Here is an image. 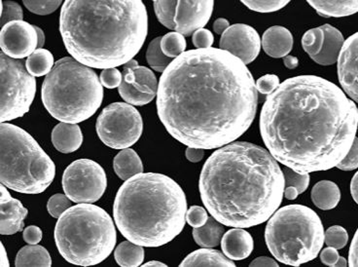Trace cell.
<instances>
[{
    "label": "cell",
    "instance_id": "35",
    "mask_svg": "<svg viewBox=\"0 0 358 267\" xmlns=\"http://www.w3.org/2000/svg\"><path fill=\"white\" fill-rule=\"evenodd\" d=\"M178 1H154V11L159 22L169 29L176 31L175 17Z\"/></svg>",
    "mask_w": 358,
    "mask_h": 267
},
{
    "label": "cell",
    "instance_id": "31",
    "mask_svg": "<svg viewBox=\"0 0 358 267\" xmlns=\"http://www.w3.org/2000/svg\"><path fill=\"white\" fill-rule=\"evenodd\" d=\"M55 66L54 56L49 50L36 49L27 58L26 67L27 71L34 77L47 76Z\"/></svg>",
    "mask_w": 358,
    "mask_h": 267
},
{
    "label": "cell",
    "instance_id": "48",
    "mask_svg": "<svg viewBox=\"0 0 358 267\" xmlns=\"http://www.w3.org/2000/svg\"><path fill=\"white\" fill-rule=\"evenodd\" d=\"M339 259L340 254L338 253V249L333 247H327L320 254V261L327 266H336Z\"/></svg>",
    "mask_w": 358,
    "mask_h": 267
},
{
    "label": "cell",
    "instance_id": "45",
    "mask_svg": "<svg viewBox=\"0 0 358 267\" xmlns=\"http://www.w3.org/2000/svg\"><path fill=\"white\" fill-rule=\"evenodd\" d=\"M341 171H354L358 168V138H355L352 149H350L347 156L337 165Z\"/></svg>",
    "mask_w": 358,
    "mask_h": 267
},
{
    "label": "cell",
    "instance_id": "42",
    "mask_svg": "<svg viewBox=\"0 0 358 267\" xmlns=\"http://www.w3.org/2000/svg\"><path fill=\"white\" fill-rule=\"evenodd\" d=\"M208 216L206 209L201 206H192L186 214V223L193 228L205 226L208 221Z\"/></svg>",
    "mask_w": 358,
    "mask_h": 267
},
{
    "label": "cell",
    "instance_id": "4",
    "mask_svg": "<svg viewBox=\"0 0 358 267\" xmlns=\"http://www.w3.org/2000/svg\"><path fill=\"white\" fill-rule=\"evenodd\" d=\"M59 32L77 62L91 69H114L141 51L148 36V10L141 0H66Z\"/></svg>",
    "mask_w": 358,
    "mask_h": 267
},
{
    "label": "cell",
    "instance_id": "10",
    "mask_svg": "<svg viewBox=\"0 0 358 267\" xmlns=\"http://www.w3.org/2000/svg\"><path fill=\"white\" fill-rule=\"evenodd\" d=\"M1 60V123L21 118L29 112L36 94V77L22 60L0 54Z\"/></svg>",
    "mask_w": 358,
    "mask_h": 267
},
{
    "label": "cell",
    "instance_id": "38",
    "mask_svg": "<svg viewBox=\"0 0 358 267\" xmlns=\"http://www.w3.org/2000/svg\"><path fill=\"white\" fill-rule=\"evenodd\" d=\"M242 4L248 9L259 13H272V12L280 11L289 4L288 0L285 1H264V0H243Z\"/></svg>",
    "mask_w": 358,
    "mask_h": 267
},
{
    "label": "cell",
    "instance_id": "47",
    "mask_svg": "<svg viewBox=\"0 0 358 267\" xmlns=\"http://www.w3.org/2000/svg\"><path fill=\"white\" fill-rule=\"evenodd\" d=\"M42 231L36 226H27L22 232V238L29 245H37L42 240Z\"/></svg>",
    "mask_w": 358,
    "mask_h": 267
},
{
    "label": "cell",
    "instance_id": "8",
    "mask_svg": "<svg viewBox=\"0 0 358 267\" xmlns=\"http://www.w3.org/2000/svg\"><path fill=\"white\" fill-rule=\"evenodd\" d=\"M322 219L313 210L299 204L278 209L268 219L266 244L273 258L299 266L317 259L325 243Z\"/></svg>",
    "mask_w": 358,
    "mask_h": 267
},
{
    "label": "cell",
    "instance_id": "54",
    "mask_svg": "<svg viewBox=\"0 0 358 267\" xmlns=\"http://www.w3.org/2000/svg\"><path fill=\"white\" fill-rule=\"evenodd\" d=\"M283 64H285V66L287 67L288 69H294L299 66V60L294 56L288 55V56L283 58Z\"/></svg>",
    "mask_w": 358,
    "mask_h": 267
},
{
    "label": "cell",
    "instance_id": "51",
    "mask_svg": "<svg viewBox=\"0 0 358 267\" xmlns=\"http://www.w3.org/2000/svg\"><path fill=\"white\" fill-rule=\"evenodd\" d=\"M250 266L278 267V263L275 259L268 258V256H260V258L255 259V261H251Z\"/></svg>",
    "mask_w": 358,
    "mask_h": 267
},
{
    "label": "cell",
    "instance_id": "2",
    "mask_svg": "<svg viewBox=\"0 0 358 267\" xmlns=\"http://www.w3.org/2000/svg\"><path fill=\"white\" fill-rule=\"evenodd\" d=\"M259 124L263 142L278 163L300 173L327 171L354 144L358 109L327 79L299 76L268 95Z\"/></svg>",
    "mask_w": 358,
    "mask_h": 267
},
{
    "label": "cell",
    "instance_id": "53",
    "mask_svg": "<svg viewBox=\"0 0 358 267\" xmlns=\"http://www.w3.org/2000/svg\"><path fill=\"white\" fill-rule=\"evenodd\" d=\"M350 193H352L355 203L358 205V172L355 173L354 178L352 179V183H350Z\"/></svg>",
    "mask_w": 358,
    "mask_h": 267
},
{
    "label": "cell",
    "instance_id": "9",
    "mask_svg": "<svg viewBox=\"0 0 358 267\" xmlns=\"http://www.w3.org/2000/svg\"><path fill=\"white\" fill-rule=\"evenodd\" d=\"M56 165L31 135L1 123V184L24 194H41L53 183Z\"/></svg>",
    "mask_w": 358,
    "mask_h": 267
},
{
    "label": "cell",
    "instance_id": "43",
    "mask_svg": "<svg viewBox=\"0 0 358 267\" xmlns=\"http://www.w3.org/2000/svg\"><path fill=\"white\" fill-rule=\"evenodd\" d=\"M99 81L103 87L108 89H115L120 86L123 81V74L116 67L106 69L101 71Z\"/></svg>",
    "mask_w": 358,
    "mask_h": 267
},
{
    "label": "cell",
    "instance_id": "6",
    "mask_svg": "<svg viewBox=\"0 0 358 267\" xmlns=\"http://www.w3.org/2000/svg\"><path fill=\"white\" fill-rule=\"evenodd\" d=\"M45 109L57 121L78 124L96 114L103 101V87L91 67L72 57L56 62L41 90Z\"/></svg>",
    "mask_w": 358,
    "mask_h": 267
},
{
    "label": "cell",
    "instance_id": "15",
    "mask_svg": "<svg viewBox=\"0 0 358 267\" xmlns=\"http://www.w3.org/2000/svg\"><path fill=\"white\" fill-rule=\"evenodd\" d=\"M215 8L213 1H178L175 17L176 32L190 36L210 21Z\"/></svg>",
    "mask_w": 358,
    "mask_h": 267
},
{
    "label": "cell",
    "instance_id": "13",
    "mask_svg": "<svg viewBox=\"0 0 358 267\" xmlns=\"http://www.w3.org/2000/svg\"><path fill=\"white\" fill-rule=\"evenodd\" d=\"M2 53L15 60L29 58L38 48L36 27L24 21L8 22L0 32Z\"/></svg>",
    "mask_w": 358,
    "mask_h": 267
},
{
    "label": "cell",
    "instance_id": "46",
    "mask_svg": "<svg viewBox=\"0 0 358 267\" xmlns=\"http://www.w3.org/2000/svg\"><path fill=\"white\" fill-rule=\"evenodd\" d=\"M192 41L194 46L197 49L211 48L215 42V36H213V32L208 29H201L194 32Z\"/></svg>",
    "mask_w": 358,
    "mask_h": 267
},
{
    "label": "cell",
    "instance_id": "44",
    "mask_svg": "<svg viewBox=\"0 0 358 267\" xmlns=\"http://www.w3.org/2000/svg\"><path fill=\"white\" fill-rule=\"evenodd\" d=\"M280 77L275 74H266L256 81V89L263 95H271L280 86Z\"/></svg>",
    "mask_w": 358,
    "mask_h": 267
},
{
    "label": "cell",
    "instance_id": "25",
    "mask_svg": "<svg viewBox=\"0 0 358 267\" xmlns=\"http://www.w3.org/2000/svg\"><path fill=\"white\" fill-rule=\"evenodd\" d=\"M313 203L318 209L323 211H329L336 208L341 200V191L339 186L330 181H322L313 187Z\"/></svg>",
    "mask_w": 358,
    "mask_h": 267
},
{
    "label": "cell",
    "instance_id": "17",
    "mask_svg": "<svg viewBox=\"0 0 358 267\" xmlns=\"http://www.w3.org/2000/svg\"><path fill=\"white\" fill-rule=\"evenodd\" d=\"M1 221L0 232L2 235H13L22 231L24 226V219L29 214L22 202L13 198L7 187L1 184Z\"/></svg>",
    "mask_w": 358,
    "mask_h": 267
},
{
    "label": "cell",
    "instance_id": "23",
    "mask_svg": "<svg viewBox=\"0 0 358 267\" xmlns=\"http://www.w3.org/2000/svg\"><path fill=\"white\" fill-rule=\"evenodd\" d=\"M113 168L122 181H128L136 174L143 173V164L141 157L134 149H122L113 160Z\"/></svg>",
    "mask_w": 358,
    "mask_h": 267
},
{
    "label": "cell",
    "instance_id": "21",
    "mask_svg": "<svg viewBox=\"0 0 358 267\" xmlns=\"http://www.w3.org/2000/svg\"><path fill=\"white\" fill-rule=\"evenodd\" d=\"M324 34V42L320 53L313 57V61L320 66H332L339 59L341 50L344 46L345 39L342 32L330 25L320 27Z\"/></svg>",
    "mask_w": 358,
    "mask_h": 267
},
{
    "label": "cell",
    "instance_id": "5",
    "mask_svg": "<svg viewBox=\"0 0 358 267\" xmlns=\"http://www.w3.org/2000/svg\"><path fill=\"white\" fill-rule=\"evenodd\" d=\"M187 200L170 177L141 173L125 181L113 205L116 226L127 240L148 248L173 241L186 224Z\"/></svg>",
    "mask_w": 358,
    "mask_h": 267
},
{
    "label": "cell",
    "instance_id": "18",
    "mask_svg": "<svg viewBox=\"0 0 358 267\" xmlns=\"http://www.w3.org/2000/svg\"><path fill=\"white\" fill-rule=\"evenodd\" d=\"M221 249L224 254L232 261H243L252 253L255 241L250 232L243 228H233L224 233Z\"/></svg>",
    "mask_w": 358,
    "mask_h": 267
},
{
    "label": "cell",
    "instance_id": "33",
    "mask_svg": "<svg viewBox=\"0 0 358 267\" xmlns=\"http://www.w3.org/2000/svg\"><path fill=\"white\" fill-rule=\"evenodd\" d=\"M187 43L185 36L176 32H169L162 36L161 48L163 53L169 58L175 60L185 52Z\"/></svg>",
    "mask_w": 358,
    "mask_h": 267
},
{
    "label": "cell",
    "instance_id": "16",
    "mask_svg": "<svg viewBox=\"0 0 358 267\" xmlns=\"http://www.w3.org/2000/svg\"><path fill=\"white\" fill-rule=\"evenodd\" d=\"M337 69L345 93L358 103V32L345 41L338 59Z\"/></svg>",
    "mask_w": 358,
    "mask_h": 267
},
{
    "label": "cell",
    "instance_id": "57",
    "mask_svg": "<svg viewBox=\"0 0 358 267\" xmlns=\"http://www.w3.org/2000/svg\"><path fill=\"white\" fill-rule=\"evenodd\" d=\"M149 266H168L166 264L161 263V261H148V263H144L143 267H149Z\"/></svg>",
    "mask_w": 358,
    "mask_h": 267
},
{
    "label": "cell",
    "instance_id": "52",
    "mask_svg": "<svg viewBox=\"0 0 358 267\" xmlns=\"http://www.w3.org/2000/svg\"><path fill=\"white\" fill-rule=\"evenodd\" d=\"M230 27V22H229L227 19L220 18L216 20L215 24H213V31H215L216 34L222 36L224 32L227 31Z\"/></svg>",
    "mask_w": 358,
    "mask_h": 267
},
{
    "label": "cell",
    "instance_id": "12",
    "mask_svg": "<svg viewBox=\"0 0 358 267\" xmlns=\"http://www.w3.org/2000/svg\"><path fill=\"white\" fill-rule=\"evenodd\" d=\"M64 194L74 203H94L103 197L108 178L103 167L91 159L72 162L64 172Z\"/></svg>",
    "mask_w": 358,
    "mask_h": 267
},
{
    "label": "cell",
    "instance_id": "36",
    "mask_svg": "<svg viewBox=\"0 0 358 267\" xmlns=\"http://www.w3.org/2000/svg\"><path fill=\"white\" fill-rule=\"evenodd\" d=\"M324 34L320 27L309 29L302 37V46L306 53L309 54L310 58L317 56L322 51Z\"/></svg>",
    "mask_w": 358,
    "mask_h": 267
},
{
    "label": "cell",
    "instance_id": "29",
    "mask_svg": "<svg viewBox=\"0 0 358 267\" xmlns=\"http://www.w3.org/2000/svg\"><path fill=\"white\" fill-rule=\"evenodd\" d=\"M143 247L131 241H124L119 244L114 251V259L122 267L141 266L144 261Z\"/></svg>",
    "mask_w": 358,
    "mask_h": 267
},
{
    "label": "cell",
    "instance_id": "26",
    "mask_svg": "<svg viewBox=\"0 0 358 267\" xmlns=\"http://www.w3.org/2000/svg\"><path fill=\"white\" fill-rule=\"evenodd\" d=\"M223 224L213 217L208 218L205 226L193 229V238L201 248H213L220 245L224 235Z\"/></svg>",
    "mask_w": 358,
    "mask_h": 267
},
{
    "label": "cell",
    "instance_id": "14",
    "mask_svg": "<svg viewBox=\"0 0 358 267\" xmlns=\"http://www.w3.org/2000/svg\"><path fill=\"white\" fill-rule=\"evenodd\" d=\"M220 49L237 57L248 66L255 61L262 48V39L252 27L236 24L221 36Z\"/></svg>",
    "mask_w": 358,
    "mask_h": 267
},
{
    "label": "cell",
    "instance_id": "20",
    "mask_svg": "<svg viewBox=\"0 0 358 267\" xmlns=\"http://www.w3.org/2000/svg\"><path fill=\"white\" fill-rule=\"evenodd\" d=\"M123 79L141 93L151 94L157 96L159 83L154 72L146 67H141L136 60H131L123 67Z\"/></svg>",
    "mask_w": 358,
    "mask_h": 267
},
{
    "label": "cell",
    "instance_id": "55",
    "mask_svg": "<svg viewBox=\"0 0 358 267\" xmlns=\"http://www.w3.org/2000/svg\"><path fill=\"white\" fill-rule=\"evenodd\" d=\"M0 249H1V261H0V264L3 267L10 266L9 259L7 256V252L3 244H1V246H0Z\"/></svg>",
    "mask_w": 358,
    "mask_h": 267
},
{
    "label": "cell",
    "instance_id": "19",
    "mask_svg": "<svg viewBox=\"0 0 358 267\" xmlns=\"http://www.w3.org/2000/svg\"><path fill=\"white\" fill-rule=\"evenodd\" d=\"M294 39L287 27H268L262 36V48L272 58L280 59L288 56L292 51Z\"/></svg>",
    "mask_w": 358,
    "mask_h": 267
},
{
    "label": "cell",
    "instance_id": "58",
    "mask_svg": "<svg viewBox=\"0 0 358 267\" xmlns=\"http://www.w3.org/2000/svg\"><path fill=\"white\" fill-rule=\"evenodd\" d=\"M349 263H348L347 259L343 258V256H340L339 261H338L336 266H347Z\"/></svg>",
    "mask_w": 358,
    "mask_h": 267
},
{
    "label": "cell",
    "instance_id": "1",
    "mask_svg": "<svg viewBox=\"0 0 358 267\" xmlns=\"http://www.w3.org/2000/svg\"><path fill=\"white\" fill-rule=\"evenodd\" d=\"M157 112L173 138L216 149L237 141L255 121L256 82L240 59L220 48L194 49L162 74Z\"/></svg>",
    "mask_w": 358,
    "mask_h": 267
},
{
    "label": "cell",
    "instance_id": "28",
    "mask_svg": "<svg viewBox=\"0 0 358 267\" xmlns=\"http://www.w3.org/2000/svg\"><path fill=\"white\" fill-rule=\"evenodd\" d=\"M51 266L52 259L49 252L38 244L22 247L15 259V266L50 267Z\"/></svg>",
    "mask_w": 358,
    "mask_h": 267
},
{
    "label": "cell",
    "instance_id": "27",
    "mask_svg": "<svg viewBox=\"0 0 358 267\" xmlns=\"http://www.w3.org/2000/svg\"><path fill=\"white\" fill-rule=\"evenodd\" d=\"M320 16L324 18H342L358 12V1H308Z\"/></svg>",
    "mask_w": 358,
    "mask_h": 267
},
{
    "label": "cell",
    "instance_id": "56",
    "mask_svg": "<svg viewBox=\"0 0 358 267\" xmlns=\"http://www.w3.org/2000/svg\"><path fill=\"white\" fill-rule=\"evenodd\" d=\"M36 27L37 36H38V48L37 49L43 48L45 44V34L43 29H41L39 27Z\"/></svg>",
    "mask_w": 358,
    "mask_h": 267
},
{
    "label": "cell",
    "instance_id": "59",
    "mask_svg": "<svg viewBox=\"0 0 358 267\" xmlns=\"http://www.w3.org/2000/svg\"><path fill=\"white\" fill-rule=\"evenodd\" d=\"M357 109H358V107H357Z\"/></svg>",
    "mask_w": 358,
    "mask_h": 267
},
{
    "label": "cell",
    "instance_id": "7",
    "mask_svg": "<svg viewBox=\"0 0 358 267\" xmlns=\"http://www.w3.org/2000/svg\"><path fill=\"white\" fill-rule=\"evenodd\" d=\"M54 238L59 253L67 263L96 266L115 248V224L101 207L80 203L62 214L55 227Z\"/></svg>",
    "mask_w": 358,
    "mask_h": 267
},
{
    "label": "cell",
    "instance_id": "32",
    "mask_svg": "<svg viewBox=\"0 0 358 267\" xmlns=\"http://www.w3.org/2000/svg\"><path fill=\"white\" fill-rule=\"evenodd\" d=\"M162 36L156 37L148 45L146 51V61L155 71L164 72L170 66L173 59L169 58L163 53L161 48Z\"/></svg>",
    "mask_w": 358,
    "mask_h": 267
},
{
    "label": "cell",
    "instance_id": "49",
    "mask_svg": "<svg viewBox=\"0 0 358 267\" xmlns=\"http://www.w3.org/2000/svg\"><path fill=\"white\" fill-rule=\"evenodd\" d=\"M349 266H358V229L355 232L350 248Z\"/></svg>",
    "mask_w": 358,
    "mask_h": 267
},
{
    "label": "cell",
    "instance_id": "50",
    "mask_svg": "<svg viewBox=\"0 0 358 267\" xmlns=\"http://www.w3.org/2000/svg\"><path fill=\"white\" fill-rule=\"evenodd\" d=\"M185 156L187 160L192 162V163H198V162L203 160V156H205V149L187 147Z\"/></svg>",
    "mask_w": 358,
    "mask_h": 267
},
{
    "label": "cell",
    "instance_id": "40",
    "mask_svg": "<svg viewBox=\"0 0 358 267\" xmlns=\"http://www.w3.org/2000/svg\"><path fill=\"white\" fill-rule=\"evenodd\" d=\"M71 199L64 194H55L49 199L47 210L54 219H59L66 210L71 208Z\"/></svg>",
    "mask_w": 358,
    "mask_h": 267
},
{
    "label": "cell",
    "instance_id": "39",
    "mask_svg": "<svg viewBox=\"0 0 358 267\" xmlns=\"http://www.w3.org/2000/svg\"><path fill=\"white\" fill-rule=\"evenodd\" d=\"M24 4L27 9L32 13L46 16V15L54 13L64 4L62 0H51V1H46V0H43V1L24 0Z\"/></svg>",
    "mask_w": 358,
    "mask_h": 267
},
{
    "label": "cell",
    "instance_id": "41",
    "mask_svg": "<svg viewBox=\"0 0 358 267\" xmlns=\"http://www.w3.org/2000/svg\"><path fill=\"white\" fill-rule=\"evenodd\" d=\"M1 26L8 22L22 21L24 13L21 5L14 1H1Z\"/></svg>",
    "mask_w": 358,
    "mask_h": 267
},
{
    "label": "cell",
    "instance_id": "34",
    "mask_svg": "<svg viewBox=\"0 0 358 267\" xmlns=\"http://www.w3.org/2000/svg\"><path fill=\"white\" fill-rule=\"evenodd\" d=\"M118 91L121 98L131 106H145V104L151 103L156 97L151 94L141 93L134 85L128 83L124 79L120 86L118 87Z\"/></svg>",
    "mask_w": 358,
    "mask_h": 267
},
{
    "label": "cell",
    "instance_id": "24",
    "mask_svg": "<svg viewBox=\"0 0 358 267\" xmlns=\"http://www.w3.org/2000/svg\"><path fill=\"white\" fill-rule=\"evenodd\" d=\"M179 266H236L235 263L220 251L203 248L194 251L183 259Z\"/></svg>",
    "mask_w": 358,
    "mask_h": 267
},
{
    "label": "cell",
    "instance_id": "11",
    "mask_svg": "<svg viewBox=\"0 0 358 267\" xmlns=\"http://www.w3.org/2000/svg\"><path fill=\"white\" fill-rule=\"evenodd\" d=\"M96 134L106 146L130 149L143 132V121L138 109L127 103H113L104 107L96 124Z\"/></svg>",
    "mask_w": 358,
    "mask_h": 267
},
{
    "label": "cell",
    "instance_id": "22",
    "mask_svg": "<svg viewBox=\"0 0 358 267\" xmlns=\"http://www.w3.org/2000/svg\"><path fill=\"white\" fill-rule=\"evenodd\" d=\"M52 144L62 153L78 151L83 144V134L77 124L61 122L52 131Z\"/></svg>",
    "mask_w": 358,
    "mask_h": 267
},
{
    "label": "cell",
    "instance_id": "37",
    "mask_svg": "<svg viewBox=\"0 0 358 267\" xmlns=\"http://www.w3.org/2000/svg\"><path fill=\"white\" fill-rule=\"evenodd\" d=\"M324 241L328 247L341 249L347 246L349 242V234L344 227L333 226L325 231Z\"/></svg>",
    "mask_w": 358,
    "mask_h": 267
},
{
    "label": "cell",
    "instance_id": "30",
    "mask_svg": "<svg viewBox=\"0 0 358 267\" xmlns=\"http://www.w3.org/2000/svg\"><path fill=\"white\" fill-rule=\"evenodd\" d=\"M285 176V197L287 200H295L300 194L304 193L310 186L309 173H300L285 167L282 170Z\"/></svg>",
    "mask_w": 358,
    "mask_h": 267
},
{
    "label": "cell",
    "instance_id": "3",
    "mask_svg": "<svg viewBox=\"0 0 358 267\" xmlns=\"http://www.w3.org/2000/svg\"><path fill=\"white\" fill-rule=\"evenodd\" d=\"M285 186L282 170L272 154L248 142H234L213 152L199 182L211 217L236 228L267 221L282 204Z\"/></svg>",
    "mask_w": 358,
    "mask_h": 267
}]
</instances>
